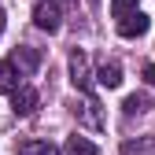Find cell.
I'll list each match as a JSON object with an SVG mask.
<instances>
[{"label": "cell", "mask_w": 155, "mask_h": 155, "mask_svg": "<svg viewBox=\"0 0 155 155\" xmlns=\"http://www.w3.org/2000/svg\"><path fill=\"white\" fill-rule=\"evenodd\" d=\"M148 26H151V22H148V15H144V11H129L126 18H118V33L126 37V41H133V37H144Z\"/></svg>", "instance_id": "5"}, {"label": "cell", "mask_w": 155, "mask_h": 155, "mask_svg": "<svg viewBox=\"0 0 155 155\" xmlns=\"http://www.w3.org/2000/svg\"><path fill=\"white\" fill-rule=\"evenodd\" d=\"M74 118L81 122V126H89V129H104V114H100V104L92 100V96H81V100H74Z\"/></svg>", "instance_id": "2"}, {"label": "cell", "mask_w": 155, "mask_h": 155, "mask_svg": "<svg viewBox=\"0 0 155 155\" xmlns=\"http://www.w3.org/2000/svg\"><path fill=\"white\" fill-rule=\"evenodd\" d=\"M37 104H41V96H37V89H30V85H18V89L11 92V111L18 114V118L33 114V111H37Z\"/></svg>", "instance_id": "4"}, {"label": "cell", "mask_w": 155, "mask_h": 155, "mask_svg": "<svg viewBox=\"0 0 155 155\" xmlns=\"http://www.w3.org/2000/svg\"><path fill=\"white\" fill-rule=\"evenodd\" d=\"M15 155H59V148L48 144V140H22L15 148Z\"/></svg>", "instance_id": "9"}, {"label": "cell", "mask_w": 155, "mask_h": 155, "mask_svg": "<svg viewBox=\"0 0 155 155\" xmlns=\"http://www.w3.org/2000/svg\"><path fill=\"white\" fill-rule=\"evenodd\" d=\"M70 81H74V89H81V92H89L92 89V70H89V55L78 48V52H70Z\"/></svg>", "instance_id": "3"}, {"label": "cell", "mask_w": 155, "mask_h": 155, "mask_svg": "<svg viewBox=\"0 0 155 155\" xmlns=\"http://www.w3.org/2000/svg\"><path fill=\"white\" fill-rule=\"evenodd\" d=\"M122 155H155V137H137V140H122Z\"/></svg>", "instance_id": "10"}, {"label": "cell", "mask_w": 155, "mask_h": 155, "mask_svg": "<svg viewBox=\"0 0 155 155\" xmlns=\"http://www.w3.org/2000/svg\"><path fill=\"white\" fill-rule=\"evenodd\" d=\"M122 111H126V114H144V111H151V100H148L144 92H133V96H126Z\"/></svg>", "instance_id": "11"}, {"label": "cell", "mask_w": 155, "mask_h": 155, "mask_svg": "<svg viewBox=\"0 0 155 155\" xmlns=\"http://www.w3.org/2000/svg\"><path fill=\"white\" fill-rule=\"evenodd\" d=\"M96 81H100L104 89H118V85H122V67L114 63V59H111V63H100V70H96Z\"/></svg>", "instance_id": "7"}, {"label": "cell", "mask_w": 155, "mask_h": 155, "mask_svg": "<svg viewBox=\"0 0 155 155\" xmlns=\"http://www.w3.org/2000/svg\"><path fill=\"white\" fill-rule=\"evenodd\" d=\"M67 155H100V148L92 140H85V137H70L67 140Z\"/></svg>", "instance_id": "12"}, {"label": "cell", "mask_w": 155, "mask_h": 155, "mask_svg": "<svg viewBox=\"0 0 155 155\" xmlns=\"http://www.w3.org/2000/svg\"><path fill=\"white\" fill-rule=\"evenodd\" d=\"M33 26L45 30V33H59V26H63L59 4H55V0H41V4L33 8Z\"/></svg>", "instance_id": "1"}, {"label": "cell", "mask_w": 155, "mask_h": 155, "mask_svg": "<svg viewBox=\"0 0 155 155\" xmlns=\"http://www.w3.org/2000/svg\"><path fill=\"white\" fill-rule=\"evenodd\" d=\"M0 33H4V8H0Z\"/></svg>", "instance_id": "15"}, {"label": "cell", "mask_w": 155, "mask_h": 155, "mask_svg": "<svg viewBox=\"0 0 155 155\" xmlns=\"http://www.w3.org/2000/svg\"><path fill=\"white\" fill-rule=\"evenodd\" d=\"M11 63L22 70V74H33L37 67H41V52H37V48H30V45H22V48H15Z\"/></svg>", "instance_id": "6"}, {"label": "cell", "mask_w": 155, "mask_h": 155, "mask_svg": "<svg viewBox=\"0 0 155 155\" xmlns=\"http://www.w3.org/2000/svg\"><path fill=\"white\" fill-rule=\"evenodd\" d=\"M140 74H144V81L155 89V63H144V70H140Z\"/></svg>", "instance_id": "14"}, {"label": "cell", "mask_w": 155, "mask_h": 155, "mask_svg": "<svg viewBox=\"0 0 155 155\" xmlns=\"http://www.w3.org/2000/svg\"><path fill=\"white\" fill-rule=\"evenodd\" d=\"M129 11H137V0H111V15L114 18H126Z\"/></svg>", "instance_id": "13"}, {"label": "cell", "mask_w": 155, "mask_h": 155, "mask_svg": "<svg viewBox=\"0 0 155 155\" xmlns=\"http://www.w3.org/2000/svg\"><path fill=\"white\" fill-rule=\"evenodd\" d=\"M18 89V67L11 59H0V92H15Z\"/></svg>", "instance_id": "8"}]
</instances>
